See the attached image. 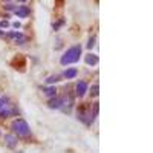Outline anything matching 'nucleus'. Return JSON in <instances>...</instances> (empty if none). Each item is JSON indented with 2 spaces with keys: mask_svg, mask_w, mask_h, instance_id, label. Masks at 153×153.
<instances>
[{
  "mask_svg": "<svg viewBox=\"0 0 153 153\" xmlns=\"http://www.w3.org/2000/svg\"><path fill=\"white\" fill-rule=\"evenodd\" d=\"M11 130L16 133V136H17V138L29 139V138L32 136V130H31L29 124H28L26 121H25V120H22V118L12 121V124H11Z\"/></svg>",
  "mask_w": 153,
  "mask_h": 153,
  "instance_id": "obj_1",
  "label": "nucleus"
},
{
  "mask_svg": "<svg viewBox=\"0 0 153 153\" xmlns=\"http://www.w3.org/2000/svg\"><path fill=\"white\" fill-rule=\"evenodd\" d=\"M81 58V46L80 45H75V46H71L65 54L61 55L60 58V63L61 66H68V65H74Z\"/></svg>",
  "mask_w": 153,
  "mask_h": 153,
  "instance_id": "obj_2",
  "label": "nucleus"
},
{
  "mask_svg": "<svg viewBox=\"0 0 153 153\" xmlns=\"http://www.w3.org/2000/svg\"><path fill=\"white\" fill-rule=\"evenodd\" d=\"M87 89H89L87 83H86L84 80H80L78 83H76V86H75V94H76V97L83 98V97L86 95V92H87Z\"/></svg>",
  "mask_w": 153,
  "mask_h": 153,
  "instance_id": "obj_3",
  "label": "nucleus"
},
{
  "mask_svg": "<svg viewBox=\"0 0 153 153\" xmlns=\"http://www.w3.org/2000/svg\"><path fill=\"white\" fill-rule=\"evenodd\" d=\"M48 106H49L51 109H54V110L61 109V106H63V97L55 95V97H52V98H49V101H48Z\"/></svg>",
  "mask_w": 153,
  "mask_h": 153,
  "instance_id": "obj_4",
  "label": "nucleus"
},
{
  "mask_svg": "<svg viewBox=\"0 0 153 153\" xmlns=\"http://www.w3.org/2000/svg\"><path fill=\"white\" fill-rule=\"evenodd\" d=\"M14 14L17 17H20V19H26V17L31 16V8H28V6H17V9L14 11Z\"/></svg>",
  "mask_w": 153,
  "mask_h": 153,
  "instance_id": "obj_5",
  "label": "nucleus"
},
{
  "mask_svg": "<svg viewBox=\"0 0 153 153\" xmlns=\"http://www.w3.org/2000/svg\"><path fill=\"white\" fill-rule=\"evenodd\" d=\"M5 143L8 149H16L19 144V138L16 135H5Z\"/></svg>",
  "mask_w": 153,
  "mask_h": 153,
  "instance_id": "obj_6",
  "label": "nucleus"
},
{
  "mask_svg": "<svg viewBox=\"0 0 153 153\" xmlns=\"http://www.w3.org/2000/svg\"><path fill=\"white\" fill-rule=\"evenodd\" d=\"M42 91L45 92V95H46L48 98H52V97L57 95V87L52 86V84H49V86H42Z\"/></svg>",
  "mask_w": 153,
  "mask_h": 153,
  "instance_id": "obj_7",
  "label": "nucleus"
},
{
  "mask_svg": "<svg viewBox=\"0 0 153 153\" xmlns=\"http://www.w3.org/2000/svg\"><path fill=\"white\" fill-rule=\"evenodd\" d=\"M76 75H78V69L76 68H69V69H66L65 72H63V78L72 80V78H75Z\"/></svg>",
  "mask_w": 153,
  "mask_h": 153,
  "instance_id": "obj_8",
  "label": "nucleus"
},
{
  "mask_svg": "<svg viewBox=\"0 0 153 153\" xmlns=\"http://www.w3.org/2000/svg\"><path fill=\"white\" fill-rule=\"evenodd\" d=\"M84 61H86V65H89V66H97V63H98V55H95V54H86Z\"/></svg>",
  "mask_w": 153,
  "mask_h": 153,
  "instance_id": "obj_9",
  "label": "nucleus"
},
{
  "mask_svg": "<svg viewBox=\"0 0 153 153\" xmlns=\"http://www.w3.org/2000/svg\"><path fill=\"white\" fill-rule=\"evenodd\" d=\"M61 78H63V75H51V76H48V78L45 80V83L46 84H55V83H58V81H61Z\"/></svg>",
  "mask_w": 153,
  "mask_h": 153,
  "instance_id": "obj_10",
  "label": "nucleus"
},
{
  "mask_svg": "<svg viewBox=\"0 0 153 153\" xmlns=\"http://www.w3.org/2000/svg\"><path fill=\"white\" fill-rule=\"evenodd\" d=\"M63 26H65V19H60V20H57V22L52 25V29H54V31H60Z\"/></svg>",
  "mask_w": 153,
  "mask_h": 153,
  "instance_id": "obj_11",
  "label": "nucleus"
},
{
  "mask_svg": "<svg viewBox=\"0 0 153 153\" xmlns=\"http://www.w3.org/2000/svg\"><path fill=\"white\" fill-rule=\"evenodd\" d=\"M8 103H11L9 101V97H6V95H3V97H0V110H2Z\"/></svg>",
  "mask_w": 153,
  "mask_h": 153,
  "instance_id": "obj_12",
  "label": "nucleus"
},
{
  "mask_svg": "<svg viewBox=\"0 0 153 153\" xmlns=\"http://www.w3.org/2000/svg\"><path fill=\"white\" fill-rule=\"evenodd\" d=\"M98 91H100V89H98V83L92 84V87H91V97H92V98H95V97L98 95Z\"/></svg>",
  "mask_w": 153,
  "mask_h": 153,
  "instance_id": "obj_13",
  "label": "nucleus"
},
{
  "mask_svg": "<svg viewBox=\"0 0 153 153\" xmlns=\"http://www.w3.org/2000/svg\"><path fill=\"white\" fill-rule=\"evenodd\" d=\"M5 9H6V11H12V12H14V11L17 9V6H16L14 3H6V5H5Z\"/></svg>",
  "mask_w": 153,
  "mask_h": 153,
  "instance_id": "obj_14",
  "label": "nucleus"
},
{
  "mask_svg": "<svg viewBox=\"0 0 153 153\" xmlns=\"http://www.w3.org/2000/svg\"><path fill=\"white\" fill-rule=\"evenodd\" d=\"M94 46H95V37H91L87 42V49H92Z\"/></svg>",
  "mask_w": 153,
  "mask_h": 153,
  "instance_id": "obj_15",
  "label": "nucleus"
},
{
  "mask_svg": "<svg viewBox=\"0 0 153 153\" xmlns=\"http://www.w3.org/2000/svg\"><path fill=\"white\" fill-rule=\"evenodd\" d=\"M8 26H9V22H6V20L0 22V28H8Z\"/></svg>",
  "mask_w": 153,
  "mask_h": 153,
  "instance_id": "obj_16",
  "label": "nucleus"
},
{
  "mask_svg": "<svg viewBox=\"0 0 153 153\" xmlns=\"http://www.w3.org/2000/svg\"><path fill=\"white\" fill-rule=\"evenodd\" d=\"M12 26H14V28H17V29H19V28L22 26V25H20L19 22H14V23H12Z\"/></svg>",
  "mask_w": 153,
  "mask_h": 153,
  "instance_id": "obj_17",
  "label": "nucleus"
},
{
  "mask_svg": "<svg viewBox=\"0 0 153 153\" xmlns=\"http://www.w3.org/2000/svg\"><path fill=\"white\" fill-rule=\"evenodd\" d=\"M3 35H5V32H3L2 29H0V37H3Z\"/></svg>",
  "mask_w": 153,
  "mask_h": 153,
  "instance_id": "obj_18",
  "label": "nucleus"
},
{
  "mask_svg": "<svg viewBox=\"0 0 153 153\" xmlns=\"http://www.w3.org/2000/svg\"><path fill=\"white\" fill-rule=\"evenodd\" d=\"M17 2H20V3H25V2H28V0H17Z\"/></svg>",
  "mask_w": 153,
  "mask_h": 153,
  "instance_id": "obj_19",
  "label": "nucleus"
},
{
  "mask_svg": "<svg viewBox=\"0 0 153 153\" xmlns=\"http://www.w3.org/2000/svg\"><path fill=\"white\" fill-rule=\"evenodd\" d=\"M0 135H2V132H0Z\"/></svg>",
  "mask_w": 153,
  "mask_h": 153,
  "instance_id": "obj_20",
  "label": "nucleus"
}]
</instances>
